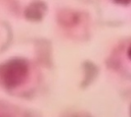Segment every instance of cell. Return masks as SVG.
<instances>
[{"instance_id": "cell-1", "label": "cell", "mask_w": 131, "mask_h": 117, "mask_svg": "<svg viewBox=\"0 0 131 117\" xmlns=\"http://www.w3.org/2000/svg\"><path fill=\"white\" fill-rule=\"evenodd\" d=\"M27 66L23 61L13 60L5 63L0 68V77L7 86L18 85L27 75Z\"/></svg>"}, {"instance_id": "cell-3", "label": "cell", "mask_w": 131, "mask_h": 117, "mask_svg": "<svg viewBox=\"0 0 131 117\" xmlns=\"http://www.w3.org/2000/svg\"><path fill=\"white\" fill-rule=\"evenodd\" d=\"M128 54H129V57H130V59H131V47H130V49H129V52H128Z\"/></svg>"}, {"instance_id": "cell-2", "label": "cell", "mask_w": 131, "mask_h": 117, "mask_svg": "<svg viewBox=\"0 0 131 117\" xmlns=\"http://www.w3.org/2000/svg\"><path fill=\"white\" fill-rule=\"evenodd\" d=\"M117 2H120V3H123V4H126V3H128L130 0H116Z\"/></svg>"}]
</instances>
